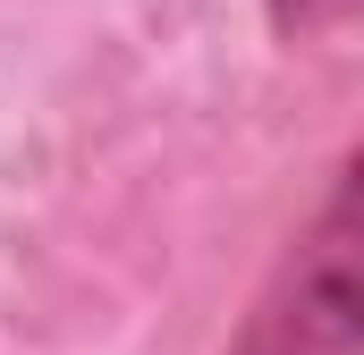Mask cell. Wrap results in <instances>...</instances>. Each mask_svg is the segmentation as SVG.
Segmentation results:
<instances>
[{
  "label": "cell",
  "mask_w": 364,
  "mask_h": 355,
  "mask_svg": "<svg viewBox=\"0 0 364 355\" xmlns=\"http://www.w3.org/2000/svg\"><path fill=\"white\" fill-rule=\"evenodd\" d=\"M229 355H364V144L339 161L322 212L288 237Z\"/></svg>",
  "instance_id": "cell-1"
},
{
  "label": "cell",
  "mask_w": 364,
  "mask_h": 355,
  "mask_svg": "<svg viewBox=\"0 0 364 355\" xmlns=\"http://www.w3.org/2000/svg\"><path fill=\"white\" fill-rule=\"evenodd\" d=\"M364 0H272V26L279 34H322V26H339V17H356Z\"/></svg>",
  "instance_id": "cell-2"
}]
</instances>
